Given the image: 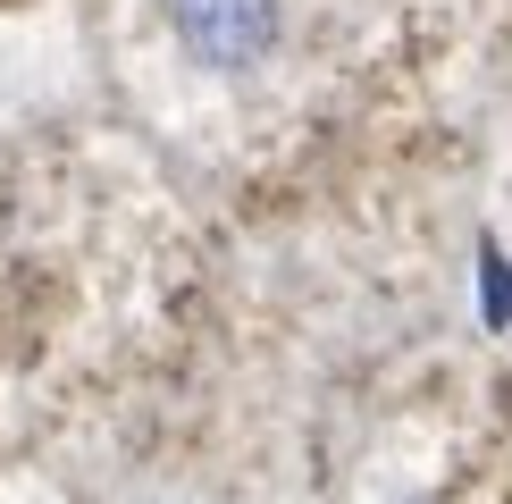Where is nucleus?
I'll return each mask as SVG.
<instances>
[{"instance_id": "f257e3e1", "label": "nucleus", "mask_w": 512, "mask_h": 504, "mask_svg": "<svg viewBox=\"0 0 512 504\" xmlns=\"http://www.w3.org/2000/svg\"><path fill=\"white\" fill-rule=\"evenodd\" d=\"M168 17H177V42L219 76L261 68L277 42V0H168Z\"/></svg>"}, {"instance_id": "f03ea898", "label": "nucleus", "mask_w": 512, "mask_h": 504, "mask_svg": "<svg viewBox=\"0 0 512 504\" xmlns=\"http://www.w3.org/2000/svg\"><path fill=\"white\" fill-rule=\"evenodd\" d=\"M479 303H487V328H512V261L496 244H479Z\"/></svg>"}]
</instances>
